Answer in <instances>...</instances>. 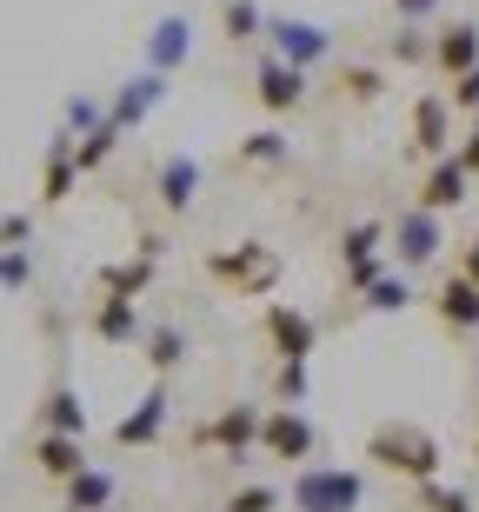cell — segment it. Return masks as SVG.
<instances>
[{
  "instance_id": "cell-1",
  "label": "cell",
  "mask_w": 479,
  "mask_h": 512,
  "mask_svg": "<svg viewBox=\"0 0 479 512\" xmlns=\"http://www.w3.org/2000/svg\"><path fill=\"white\" fill-rule=\"evenodd\" d=\"M366 459H373L380 473L413 479V486L440 479V439L426 433V426H413V419H386V426H373V433H366Z\"/></svg>"
},
{
  "instance_id": "cell-2",
  "label": "cell",
  "mask_w": 479,
  "mask_h": 512,
  "mask_svg": "<svg viewBox=\"0 0 479 512\" xmlns=\"http://www.w3.org/2000/svg\"><path fill=\"white\" fill-rule=\"evenodd\" d=\"M293 512H360L366 506V473H353V466H300L287 486Z\"/></svg>"
},
{
  "instance_id": "cell-3",
  "label": "cell",
  "mask_w": 479,
  "mask_h": 512,
  "mask_svg": "<svg viewBox=\"0 0 479 512\" xmlns=\"http://www.w3.org/2000/svg\"><path fill=\"white\" fill-rule=\"evenodd\" d=\"M267 459H280V466H313L320 459V426H313L307 406H273V413H260V439H253Z\"/></svg>"
},
{
  "instance_id": "cell-4",
  "label": "cell",
  "mask_w": 479,
  "mask_h": 512,
  "mask_svg": "<svg viewBox=\"0 0 479 512\" xmlns=\"http://www.w3.org/2000/svg\"><path fill=\"white\" fill-rule=\"evenodd\" d=\"M207 273L220 286H227V293H273V286H280V260H273V247L267 240H240V247H213L207 253Z\"/></svg>"
},
{
  "instance_id": "cell-5",
  "label": "cell",
  "mask_w": 479,
  "mask_h": 512,
  "mask_svg": "<svg viewBox=\"0 0 479 512\" xmlns=\"http://www.w3.org/2000/svg\"><path fill=\"white\" fill-rule=\"evenodd\" d=\"M253 439H260V406H247V399H233V406H220L213 419L193 426V446H200V453H220L227 466H247Z\"/></svg>"
},
{
  "instance_id": "cell-6",
  "label": "cell",
  "mask_w": 479,
  "mask_h": 512,
  "mask_svg": "<svg viewBox=\"0 0 479 512\" xmlns=\"http://www.w3.org/2000/svg\"><path fill=\"white\" fill-rule=\"evenodd\" d=\"M267 54L287 60V67H300V74H313V67H326V60H333V34H326L320 20L267 14Z\"/></svg>"
},
{
  "instance_id": "cell-7",
  "label": "cell",
  "mask_w": 479,
  "mask_h": 512,
  "mask_svg": "<svg viewBox=\"0 0 479 512\" xmlns=\"http://www.w3.org/2000/svg\"><path fill=\"white\" fill-rule=\"evenodd\" d=\"M260 326H267V346H273V360H280V366H307L313 353H320V320H313L307 306L267 300Z\"/></svg>"
},
{
  "instance_id": "cell-8",
  "label": "cell",
  "mask_w": 479,
  "mask_h": 512,
  "mask_svg": "<svg viewBox=\"0 0 479 512\" xmlns=\"http://www.w3.org/2000/svg\"><path fill=\"white\" fill-rule=\"evenodd\" d=\"M160 253H167V240H160V233H140L134 260H107L94 273V286L107 293V300H140V293L154 286V273H160Z\"/></svg>"
},
{
  "instance_id": "cell-9",
  "label": "cell",
  "mask_w": 479,
  "mask_h": 512,
  "mask_svg": "<svg viewBox=\"0 0 479 512\" xmlns=\"http://www.w3.org/2000/svg\"><path fill=\"white\" fill-rule=\"evenodd\" d=\"M307 94H313V74H300V67H287V60H273V54L253 60V100H260L273 120L293 114V107H307Z\"/></svg>"
},
{
  "instance_id": "cell-10",
  "label": "cell",
  "mask_w": 479,
  "mask_h": 512,
  "mask_svg": "<svg viewBox=\"0 0 479 512\" xmlns=\"http://www.w3.org/2000/svg\"><path fill=\"white\" fill-rule=\"evenodd\" d=\"M340 273L353 293H366V286L386 273V227L380 220H360V227L340 233Z\"/></svg>"
},
{
  "instance_id": "cell-11",
  "label": "cell",
  "mask_w": 479,
  "mask_h": 512,
  "mask_svg": "<svg viewBox=\"0 0 479 512\" xmlns=\"http://www.w3.org/2000/svg\"><path fill=\"white\" fill-rule=\"evenodd\" d=\"M393 260L406 266V273H420V266H433L440 260V247H446V233H440V213H426V207H406L400 220H393Z\"/></svg>"
},
{
  "instance_id": "cell-12",
  "label": "cell",
  "mask_w": 479,
  "mask_h": 512,
  "mask_svg": "<svg viewBox=\"0 0 479 512\" xmlns=\"http://www.w3.org/2000/svg\"><path fill=\"white\" fill-rule=\"evenodd\" d=\"M167 94H173V80L154 74V67H140L134 80H120V87H114V100H107V120H114L120 133H134V127H147V114H154Z\"/></svg>"
},
{
  "instance_id": "cell-13",
  "label": "cell",
  "mask_w": 479,
  "mask_h": 512,
  "mask_svg": "<svg viewBox=\"0 0 479 512\" xmlns=\"http://www.w3.org/2000/svg\"><path fill=\"white\" fill-rule=\"evenodd\" d=\"M167 413H173L167 380H154L147 393L134 399V413L114 426V446H127V453H147V446H160V439H167Z\"/></svg>"
},
{
  "instance_id": "cell-14",
  "label": "cell",
  "mask_w": 479,
  "mask_h": 512,
  "mask_svg": "<svg viewBox=\"0 0 479 512\" xmlns=\"http://www.w3.org/2000/svg\"><path fill=\"white\" fill-rule=\"evenodd\" d=\"M200 180H207V167L193 160V153H167L154 167V200L167 220H180V213H193V200H200Z\"/></svg>"
},
{
  "instance_id": "cell-15",
  "label": "cell",
  "mask_w": 479,
  "mask_h": 512,
  "mask_svg": "<svg viewBox=\"0 0 479 512\" xmlns=\"http://www.w3.org/2000/svg\"><path fill=\"white\" fill-rule=\"evenodd\" d=\"M80 187V160H74V133L54 127V140H47V160H40V207L54 213L60 200H74Z\"/></svg>"
},
{
  "instance_id": "cell-16",
  "label": "cell",
  "mask_w": 479,
  "mask_h": 512,
  "mask_svg": "<svg viewBox=\"0 0 479 512\" xmlns=\"http://www.w3.org/2000/svg\"><path fill=\"white\" fill-rule=\"evenodd\" d=\"M413 153L420 160H446L453 153V107H446V94L413 100Z\"/></svg>"
},
{
  "instance_id": "cell-17",
  "label": "cell",
  "mask_w": 479,
  "mask_h": 512,
  "mask_svg": "<svg viewBox=\"0 0 479 512\" xmlns=\"http://www.w3.org/2000/svg\"><path fill=\"white\" fill-rule=\"evenodd\" d=\"M114 499H120V479L107 466H94V459L74 479H60V512H107Z\"/></svg>"
},
{
  "instance_id": "cell-18",
  "label": "cell",
  "mask_w": 479,
  "mask_h": 512,
  "mask_svg": "<svg viewBox=\"0 0 479 512\" xmlns=\"http://www.w3.org/2000/svg\"><path fill=\"white\" fill-rule=\"evenodd\" d=\"M433 313H440L446 333H479V286L466 280V273H446V280L433 286Z\"/></svg>"
},
{
  "instance_id": "cell-19",
  "label": "cell",
  "mask_w": 479,
  "mask_h": 512,
  "mask_svg": "<svg viewBox=\"0 0 479 512\" xmlns=\"http://www.w3.org/2000/svg\"><path fill=\"white\" fill-rule=\"evenodd\" d=\"M466 193H473V173L446 153V160H433L426 167V180H420V207L426 213H453V207H466Z\"/></svg>"
},
{
  "instance_id": "cell-20",
  "label": "cell",
  "mask_w": 479,
  "mask_h": 512,
  "mask_svg": "<svg viewBox=\"0 0 479 512\" xmlns=\"http://www.w3.org/2000/svg\"><path fill=\"white\" fill-rule=\"evenodd\" d=\"M187 54H193V20H187V14L154 20V40H147V67L173 80L180 67H187Z\"/></svg>"
},
{
  "instance_id": "cell-21",
  "label": "cell",
  "mask_w": 479,
  "mask_h": 512,
  "mask_svg": "<svg viewBox=\"0 0 479 512\" xmlns=\"http://www.w3.org/2000/svg\"><path fill=\"white\" fill-rule=\"evenodd\" d=\"M87 326H94V340H107V346H140V333H147V320H140V300H107V293L94 300Z\"/></svg>"
},
{
  "instance_id": "cell-22",
  "label": "cell",
  "mask_w": 479,
  "mask_h": 512,
  "mask_svg": "<svg viewBox=\"0 0 479 512\" xmlns=\"http://www.w3.org/2000/svg\"><path fill=\"white\" fill-rule=\"evenodd\" d=\"M433 67H440L446 80L466 74V67H479V27L473 20H446L440 34H433Z\"/></svg>"
},
{
  "instance_id": "cell-23",
  "label": "cell",
  "mask_w": 479,
  "mask_h": 512,
  "mask_svg": "<svg viewBox=\"0 0 479 512\" xmlns=\"http://www.w3.org/2000/svg\"><path fill=\"white\" fill-rule=\"evenodd\" d=\"M40 433H67V439H87V406L67 380H54L40 393Z\"/></svg>"
},
{
  "instance_id": "cell-24",
  "label": "cell",
  "mask_w": 479,
  "mask_h": 512,
  "mask_svg": "<svg viewBox=\"0 0 479 512\" xmlns=\"http://www.w3.org/2000/svg\"><path fill=\"white\" fill-rule=\"evenodd\" d=\"M34 466L47 479H74L80 466H87V446H80V439H67V433H40L34 439Z\"/></svg>"
},
{
  "instance_id": "cell-25",
  "label": "cell",
  "mask_w": 479,
  "mask_h": 512,
  "mask_svg": "<svg viewBox=\"0 0 479 512\" xmlns=\"http://www.w3.org/2000/svg\"><path fill=\"white\" fill-rule=\"evenodd\" d=\"M140 353L154 366V380H167V373L187 366V333H180V326H147V333H140Z\"/></svg>"
},
{
  "instance_id": "cell-26",
  "label": "cell",
  "mask_w": 479,
  "mask_h": 512,
  "mask_svg": "<svg viewBox=\"0 0 479 512\" xmlns=\"http://www.w3.org/2000/svg\"><path fill=\"white\" fill-rule=\"evenodd\" d=\"M267 34V7L260 0H220V40H233V47H247V40Z\"/></svg>"
},
{
  "instance_id": "cell-27",
  "label": "cell",
  "mask_w": 479,
  "mask_h": 512,
  "mask_svg": "<svg viewBox=\"0 0 479 512\" xmlns=\"http://www.w3.org/2000/svg\"><path fill=\"white\" fill-rule=\"evenodd\" d=\"M120 140H127V133H120L114 120H100V127H87V133L74 140V160H80V173H100L107 160H114V147H120Z\"/></svg>"
},
{
  "instance_id": "cell-28",
  "label": "cell",
  "mask_w": 479,
  "mask_h": 512,
  "mask_svg": "<svg viewBox=\"0 0 479 512\" xmlns=\"http://www.w3.org/2000/svg\"><path fill=\"white\" fill-rule=\"evenodd\" d=\"M240 160H247V167H287V160H293V140L280 127H260V133H247V140H240Z\"/></svg>"
},
{
  "instance_id": "cell-29",
  "label": "cell",
  "mask_w": 479,
  "mask_h": 512,
  "mask_svg": "<svg viewBox=\"0 0 479 512\" xmlns=\"http://www.w3.org/2000/svg\"><path fill=\"white\" fill-rule=\"evenodd\" d=\"M360 306H373V313H406V306H413V280H406V273H380V280L360 293Z\"/></svg>"
},
{
  "instance_id": "cell-30",
  "label": "cell",
  "mask_w": 479,
  "mask_h": 512,
  "mask_svg": "<svg viewBox=\"0 0 479 512\" xmlns=\"http://www.w3.org/2000/svg\"><path fill=\"white\" fill-rule=\"evenodd\" d=\"M333 80H340V94L353 100V107H373V100L386 94V74H380V67H366V60H360V67H340Z\"/></svg>"
},
{
  "instance_id": "cell-31",
  "label": "cell",
  "mask_w": 479,
  "mask_h": 512,
  "mask_svg": "<svg viewBox=\"0 0 479 512\" xmlns=\"http://www.w3.org/2000/svg\"><path fill=\"white\" fill-rule=\"evenodd\" d=\"M34 286V247H0V293H27Z\"/></svg>"
},
{
  "instance_id": "cell-32",
  "label": "cell",
  "mask_w": 479,
  "mask_h": 512,
  "mask_svg": "<svg viewBox=\"0 0 479 512\" xmlns=\"http://www.w3.org/2000/svg\"><path fill=\"white\" fill-rule=\"evenodd\" d=\"M100 120H107V107H100V94H74L67 107H60V127L74 133V140H80L87 127H100Z\"/></svg>"
},
{
  "instance_id": "cell-33",
  "label": "cell",
  "mask_w": 479,
  "mask_h": 512,
  "mask_svg": "<svg viewBox=\"0 0 479 512\" xmlns=\"http://www.w3.org/2000/svg\"><path fill=\"white\" fill-rule=\"evenodd\" d=\"M420 506H426V512H473V493H460V486H440V479H426V486H420Z\"/></svg>"
},
{
  "instance_id": "cell-34",
  "label": "cell",
  "mask_w": 479,
  "mask_h": 512,
  "mask_svg": "<svg viewBox=\"0 0 479 512\" xmlns=\"http://www.w3.org/2000/svg\"><path fill=\"white\" fill-rule=\"evenodd\" d=\"M220 512H280V486H240Z\"/></svg>"
},
{
  "instance_id": "cell-35",
  "label": "cell",
  "mask_w": 479,
  "mask_h": 512,
  "mask_svg": "<svg viewBox=\"0 0 479 512\" xmlns=\"http://www.w3.org/2000/svg\"><path fill=\"white\" fill-rule=\"evenodd\" d=\"M386 54H393V60H406V67H413V60H433V40H426L420 27H400V34L386 40Z\"/></svg>"
},
{
  "instance_id": "cell-36",
  "label": "cell",
  "mask_w": 479,
  "mask_h": 512,
  "mask_svg": "<svg viewBox=\"0 0 479 512\" xmlns=\"http://www.w3.org/2000/svg\"><path fill=\"white\" fill-rule=\"evenodd\" d=\"M446 107H460V114H473V120H479V67L453 74V87H446Z\"/></svg>"
},
{
  "instance_id": "cell-37",
  "label": "cell",
  "mask_w": 479,
  "mask_h": 512,
  "mask_svg": "<svg viewBox=\"0 0 479 512\" xmlns=\"http://www.w3.org/2000/svg\"><path fill=\"white\" fill-rule=\"evenodd\" d=\"M313 380H307V366H280V406H307Z\"/></svg>"
},
{
  "instance_id": "cell-38",
  "label": "cell",
  "mask_w": 479,
  "mask_h": 512,
  "mask_svg": "<svg viewBox=\"0 0 479 512\" xmlns=\"http://www.w3.org/2000/svg\"><path fill=\"white\" fill-rule=\"evenodd\" d=\"M0 247H34V213H0Z\"/></svg>"
},
{
  "instance_id": "cell-39",
  "label": "cell",
  "mask_w": 479,
  "mask_h": 512,
  "mask_svg": "<svg viewBox=\"0 0 479 512\" xmlns=\"http://www.w3.org/2000/svg\"><path fill=\"white\" fill-rule=\"evenodd\" d=\"M393 14H400V27H420V20L440 14V0H393Z\"/></svg>"
},
{
  "instance_id": "cell-40",
  "label": "cell",
  "mask_w": 479,
  "mask_h": 512,
  "mask_svg": "<svg viewBox=\"0 0 479 512\" xmlns=\"http://www.w3.org/2000/svg\"><path fill=\"white\" fill-rule=\"evenodd\" d=\"M453 160H460V167H466V173L479 180V120L466 127V140H460V153H453Z\"/></svg>"
},
{
  "instance_id": "cell-41",
  "label": "cell",
  "mask_w": 479,
  "mask_h": 512,
  "mask_svg": "<svg viewBox=\"0 0 479 512\" xmlns=\"http://www.w3.org/2000/svg\"><path fill=\"white\" fill-rule=\"evenodd\" d=\"M460 273L479 286V240H466V247H460Z\"/></svg>"
},
{
  "instance_id": "cell-42",
  "label": "cell",
  "mask_w": 479,
  "mask_h": 512,
  "mask_svg": "<svg viewBox=\"0 0 479 512\" xmlns=\"http://www.w3.org/2000/svg\"><path fill=\"white\" fill-rule=\"evenodd\" d=\"M473 459H479V439H473Z\"/></svg>"
},
{
  "instance_id": "cell-43",
  "label": "cell",
  "mask_w": 479,
  "mask_h": 512,
  "mask_svg": "<svg viewBox=\"0 0 479 512\" xmlns=\"http://www.w3.org/2000/svg\"><path fill=\"white\" fill-rule=\"evenodd\" d=\"M107 512H114V506H107Z\"/></svg>"
}]
</instances>
